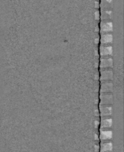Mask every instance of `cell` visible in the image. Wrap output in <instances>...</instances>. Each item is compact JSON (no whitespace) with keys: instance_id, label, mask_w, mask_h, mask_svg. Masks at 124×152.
<instances>
[{"instance_id":"cell-11","label":"cell","mask_w":124,"mask_h":152,"mask_svg":"<svg viewBox=\"0 0 124 152\" xmlns=\"http://www.w3.org/2000/svg\"><path fill=\"white\" fill-rule=\"evenodd\" d=\"M113 35L110 33H101L100 42L101 44H109L112 42Z\"/></svg>"},{"instance_id":"cell-4","label":"cell","mask_w":124,"mask_h":152,"mask_svg":"<svg viewBox=\"0 0 124 152\" xmlns=\"http://www.w3.org/2000/svg\"><path fill=\"white\" fill-rule=\"evenodd\" d=\"M112 46L109 44H101L99 52L101 56H110L112 54Z\"/></svg>"},{"instance_id":"cell-5","label":"cell","mask_w":124,"mask_h":152,"mask_svg":"<svg viewBox=\"0 0 124 152\" xmlns=\"http://www.w3.org/2000/svg\"><path fill=\"white\" fill-rule=\"evenodd\" d=\"M113 78V71L110 68H101L100 70V80L110 81Z\"/></svg>"},{"instance_id":"cell-3","label":"cell","mask_w":124,"mask_h":152,"mask_svg":"<svg viewBox=\"0 0 124 152\" xmlns=\"http://www.w3.org/2000/svg\"><path fill=\"white\" fill-rule=\"evenodd\" d=\"M112 125V119L110 116L101 117L99 122L100 129H111Z\"/></svg>"},{"instance_id":"cell-14","label":"cell","mask_w":124,"mask_h":152,"mask_svg":"<svg viewBox=\"0 0 124 152\" xmlns=\"http://www.w3.org/2000/svg\"><path fill=\"white\" fill-rule=\"evenodd\" d=\"M94 138L95 142H100L99 137H98V134H94Z\"/></svg>"},{"instance_id":"cell-13","label":"cell","mask_w":124,"mask_h":152,"mask_svg":"<svg viewBox=\"0 0 124 152\" xmlns=\"http://www.w3.org/2000/svg\"><path fill=\"white\" fill-rule=\"evenodd\" d=\"M99 151H100L99 142H95L94 145V152H99Z\"/></svg>"},{"instance_id":"cell-12","label":"cell","mask_w":124,"mask_h":152,"mask_svg":"<svg viewBox=\"0 0 124 152\" xmlns=\"http://www.w3.org/2000/svg\"><path fill=\"white\" fill-rule=\"evenodd\" d=\"M112 11L109 8V9H103V10L101 12V15H100V18H101V20L110 19V18L112 15Z\"/></svg>"},{"instance_id":"cell-9","label":"cell","mask_w":124,"mask_h":152,"mask_svg":"<svg viewBox=\"0 0 124 152\" xmlns=\"http://www.w3.org/2000/svg\"><path fill=\"white\" fill-rule=\"evenodd\" d=\"M99 152H112L113 149V144L112 141L100 142Z\"/></svg>"},{"instance_id":"cell-7","label":"cell","mask_w":124,"mask_h":152,"mask_svg":"<svg viewBox=\"0 0 124 152\" xmlns=\"http://www.w3.org/2000/svg\"><path fill=\"white\" fill-rule=\"evenodd\" d=\"M113 65V59L111 56H101L100 67L101 68H111Z\"/></svg>"},{"instance_id":"cell-6","label":"cell","mask_w":124,"mask_h":152,"mask_svg":"<svg viewBox=\"0 0 124 152\" xmlns=\"http://www.w3.org/2000/svg\"><path fill=\"white\" fill-rule=\"evenodd\" d=\"M113 102V96L111 93H101L100 104H110Z\"/></svg>"},{"instance_id":"cell-8","label":"cell","mask_w":124,"mask_h":152,"mask_svg":"<svg viewBox=\"0 0 124 152\" xmlns=\"http://www.w3.org/2000/svg\"><path fill=\"white\" fill-rule=\"evenodd\" d=\"M99 111L101 118L110 116L112 111V106L110 104H100Z\"/></svg>"},{"instance_id":"cell-10","label":"cell","mask_w":124,"mask_h":152,"mask_svg":"<svg viewBox=\"0 0 124 152\" xmlns=\"http://www.w3.org/2000/svg\"><path fill=\"white\" fill-rule=\"evenodd\" d=\"M113 90V83L110 81H103L100 85L101 93H111Z\"/></svg>"},{"instance_id":"cell-2","label":"cell","mask_w":124,"mask_h":152,"mask_svg":"<svg viewBox=\"0 0 124 152\" xmlns=\"http://www.w3.org/2000/svg\"><path fill=\"white\" fill-rule=\"evenodd\" d=\"M100 29L101 33H110L113 29V23L109 19L103 20L100 21Z\"/></svg>"},{"instance_id":"cell-1","label":"cell","mask_w":124,"mask_h":152,"mask_svg":"<svg viewBox=\"0 0 124 152\" xmlns=\"http://www.w3.org/2000/svg\"><path fill=\"white\" fill-rule=\"evenodd\" d=\"M98 134L100 142L111 141L113 138V132L111 129H100Z\"/></svg>"}]
</instances>
